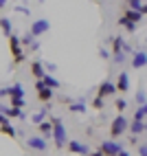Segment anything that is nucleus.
Here are the masks:
<instances>
[{
	"instance_id": "obj_1",
	"label": "nucleus",
	"mask_w": 147,
	"mask_h": 156,
	"mask_svg": "<svg viewBox=\"0 0 147 156\" xmlns=\"http://www.w3.org/2000/svg\"><path fill=\"white\" fill-rule=\"evenodd\" d=\"M9 51H11V55H13V64H22V62L26 59V53L22 51V42H20V37L18 35H9Z\"/></svg>"
},
{
	"instance_id": "obj_15",
	"label": "nucleus",
	"mask_w": 147,
	"mask_h": 156,
	"mask_svg": "<svg viewBox=\"0 0 147 156\" xmlns=\"http://www.w3.org/2000/svg\"><path fill=\"white\" fill-rule=\"evenodd\" d=\"M119 27H123L125 31H128V33H134V31L138 29V24L132 22V20H130L128 16H121V18H119Z\"/></svg>"
},
{
	"instance_id": "obj_19",
	"label": "nucleus",
	"mask_w": 147,
	"mask_h": 156,
	"mask_svg": "<svg viewBox=\"0 0 147 156\" xmlns=\"http://www.w3.org/2000/svg\"><path fill=\"white\" fill-rule=\"evenodd\" d=\"M42 81H44V86L53 88V90H57V88H59V81H57V79L53 77V75H48V73H46L44 77H42Z\"/></svg>"
},
{
	"instance_id": "obj_38",
	"label": "nucleus",
	"mask_w": 147,
	"mask_h": 156,
	"mask_svg": "<svg viewBox=\"0 0 147 156\" xmlns=\"http://www.w3.org/2000/svg\"><path fill=\"white\" fill-rule=\"evenodd\" d=\"M145 132H147V117H145Z\"/></svg>"
},
{
	"instance_id": "obj_24",
	"label": "nucleus",
	"mask_w": 147,
	"mask_h": 156,
	"mask_svg": "<svg viewBox=\"0 0 147 156\" xmlns=\"http://www.w3.org/2000/svg\"><path fill=\"white\" fill-rule=\"evenodd\" d=\"M92 108L94 110H103V108H106V97H94V101H92Z\"/></svg>"
},
{
	"instance_id": "obj_12",
	"label": "nucleus",
	"mask_w": 147,
	"mask_h": 156,
	"mask_svg": "<svg viewBox=\"0 0 147 156\" xmlns=\"http://www.w3.org/2000/svg\"><path fill=\"white\" fill-rule=\"evenodd\" d=\"M132 66H134V68H145V66H147V53H145V51H136V53H134Z\"/></svg>"
},
{
	"instance_id": "obj_20",
	"label": "nucleus",
	"mask_w": 147,
	"mask_h": 156,
	"mask_svg": "<svg viewBox=\"0 0 147 156\" xmlns=\"http://www.w3.org/2000/svg\"><path fill=\"white\" fill-rule=\"evenodd\" d=\"M0 29H2V33L9 37L11 35V20L9 18H0Z\"/></svg>"
},
{
	"instance_id": "obj_16",
	"label": "nucleus",
	"mask_w": 147,
	"mask_h": 156,
	"mask_svg": "<svg viewBox=\"0 0 147 156\" xmlns=\"http://www.w3.org/2000/svg\"><path fill=\"white\" fill-rule=\"evenodd\" d=\"M128 130L132 132V134H136V136H138V134H143L145 132V121H138V119H134L130 126H128Z\"/></svg>"
},
{
	"instance_id": "obj_21",
	"label": "nucleus",
	"mask_w": 147,
	"mask_h": 156,
	"mask_svg": "<svg viewBox=\"0 0 147 156\" xmlns=\"http://www.w3.org/2000/svg\"><path fill=\"white\" fill-rule=\"evenodd\" d=\"M145 117H147V103H141V106L136 108V112H134V119L145 121Z\"/></svg>"
},
{
	"instance_id": "obj_36",
	"label": "nucleus",
	"mask_w": 147,
	"mask_h": 156,
	"mask_svg": "<svg viewBox=\"0 0 147 156\" xmlns=\"http://www.w3.org/2000/svg\"><path fill=\"white\" fill-rule=\"evenodd\" d=\"M16 9H18V11H20V13H24V16L29 13V9H26V7H20V5H16Z\"/></svg>"
},
{
	"instance_id": "obj_37",
	"label": "nucleus",
	"mask_w": 147,
	"mask_h": 156,
	"mask_svg": "<svg viewBox=\"0 0 147 156\" xmlns=\"http://www.w3.org/2000/svg\"><path fill=\"white\" fill-rule=\"evenodd\" d=\"M141 13H143V16H147V5H141Z\"/></svg>"
},
{
	"instance_id": "obj_4",
	"label": "nucleus",
	"mask_w": 147,
	"mask_h": 156,
	"mask_svg": "<svg viewBox=\"0 0 147 156\" xmlns=\"http://www.w3.org/2000/svg\"><path fill=\"white\" fill-rule=\"evenodd\" d=\"M128 126H130V123H128V119H125L123 114H119V117L112 121V128H110L112 139H119L121 134H125V132H128Z\"/></svg>"
},
{
	"instance_id": "obj_32",
	"label": "nucleus",
	"mask_w": 147,
	"mask_h": 156,
	"mask_svg": "<svg viewBox=\"0 0 147 156\" xmlns=\"http://www.w3.org/2000/svg\"><path fill=\"white\" fill-rule=\"evenodd\" d=\"M2 123H9V117H7L2 110H0V126H2Z\"/></svg>"
},
{
	"instance_id": "obj_35",
	"label": "nucleus",
	"mask_w": 147,
	"mask_h": 156,
	"mask_svg": "<svg viewBox=\"0 0 147 156\" xmlns=\"http://www.w3.org/2000/svg\"><path fill=\"white\" fill-rule=\"evenodd\" d=\"M138 154H141V156H147V145H141V147H138Z\"/></svg>"
},
{
	"instance_id": "obj_23",
	"label": "nucleus",
	"mask_w": 147,
	"mask_h": 156,
	"mask_svg": "<svg viewBox=\"0 0 147 156\" xmlns=\"http://www.w3.org/2000/svg\"><path fill=\"white\" fill-rule=\"evenodd\" d=\"M0 132L7 134V136H11V139H16V128H11V123H2V126H0Z\"/></svg>"
},
{
	"instance_id": "obj_30",
	"label": "nucleus",
	"mask_w": 147,
	"mask_h": 156,
	"mask_svg": "<svg viewBox=\"0 0 147 156\" xmlns=\"http://www.w3.org/2000/svg\"><path fill=\"white\" fill-rule=\"evenodd\" d=\"M20 42H22L24 46H31V42H33V35H31V33H29L26 37H22V40H20Z\"/></svg>"
},
{
	"instance_id": "obj_13",
	"label": "nucleus",
	"mask_w": 147,
	"mask_h": 156,
	"mask_svg": "<svg viewBox=\"0 0 147 156\" xmlns=\"http://www.w3.org/2000/svg\"><path fill=\"white\" fill-rule=\"evenodd\" d=\"M31 75H33L35 79H42L46 75V68H44V64H42V62H31Z\"/></svg>"
},
{
	"instance_id": "obj_10",
	"label": "nucleus",
	"mask_w": 147,
	"mask_h": 156,
	"mask_svg": "<svg viewBox=\"0 0 147 156\" xmlns=\"http://www.w3.org/2000/svg\"><path fill=\"white\" fill-rule=\"evenodd\" d=\"M66 147L72 154H90V147H88V145H83V143H79V141H68Z\"/></svg>"
},
{
	"instance_id": "obj_5",
	"label": "nucleus",
	"mask_w": 147,
	"mask_h": 156,
	"mask_svg": "<svg viewBox=\"0 0 147 156\" xmlns=\"http://www.w3.org/2000/svg\"><path fill=\"white\" fill-rule=\"evenodd\" d=\"M35 90H37V99L44 101V103H48L51 99L55 97V90L48 88V86H44V81H42V79H35Z\"/></svg>"
},
{
	"instance_id": "obj_17",
	"label": "nucleus",
	"mask_w": 147,
	"mask_h": 156,
	"mask_svg": "<svg viewBox=\"0 0 147 156\" xmlns=\"http://www.w3.org/2000/svg\"><path fill=\"white\" fill-rule=\"evenodd\" d=\"M123 16H128V18L132 20V22H136V24H138V22H143V13L138 11V9H130V7H128Z\"/></svg>"
},
{
	"instance_id": "obj_7",
	"label": "nucleus",
	"mask_w": 147,
	"mask_h": 156,
	"mask_svg": "<svg viewBox=\"0 0 147 156\" xmlns=\"http://www.w3.org/2000/svg\"><path fill=\"white\" fill-rule=\"evenodd\" d=\"M26 145H29V150H33V152H46V147H48L44 136H31L26 141Z\"/></svg>"
},
{
	"instance_id": "obj_3",
	"label": "nucleus",
	"mask_w": 147,
	"mask_h": 156,
	"mask_svg": "<svg viewBox=\"0 0 147 156\" xmlns=\"http://www.w3.org/2000/svg\"><path fill=\"white\" fill-rule=\"evenodd\" d=\"M97 154H128V150L121 147V143L117 141H103L97 147Z\"/></svg>"
},
{
	"instance_id": "obj_26",
	"label": "nucleus",
	"mask_w": 147,
	"mask_h": 156,
	"mask_svg": "<svg viewBox=\"0 0 147 156\" xmlns=\"http://www.w3.org/2000/svg\"><path fill=\"white\" fill-rule=\"evenodd\" d=\"M11 106H13V108H24V97H16V95H11Z\"/></svg>"
},
{
	"instance_id": "obj_8",
	"label": "nucleus",
	"mask_w": 147,
	"mask_h": 156,
	"mask_svg": "<svg viewBox=\"0 0 147 156\" xmlns=\"http://www.w3.org/2000/svg\"><path fill=\"white\" fill-rule=\"evenodd\" d=\"M97 95H99V97H112V95H117V84H112L110 79L101 81V84H99V90H97Z\"/></svg>"
},
{
	"instance_id": "obj_11",
	"label": "nucleus",
	"mask_w": 147,
	"mask_h": 156,
	"mask_svg": "<svg viewBox=\"0 0 147 156\" xmlns=\"http://www.w3.org/2000/svg\"><path fill=\"white\" fill-rule=\"evenodd\" d=\"M130 90V77H128V73H121V75L117 77V92H128Z\"/></svg>"
},
{
	"instance_id": "obj_25",
	"label": "nucleus",
	"mask_w": 147,
	"mask_h": 156,
	"mask_svg": "<svg viewBox=\"0 0 147 156\" xmlns=\"http://www.w3.org/2000/svg\"><path fill=\"white\" fill-rule=\"evenodd\" d=\"M46 112H48V108H42L40 112H35V114H33V123H40V121H44V119H46Z\"/></svg>"
},
{
	"instance_id": "obj_14",
	"label": "nucleus",
	"mask_w": 147,
	"mask_h": 156,
	"mask_svg": "<svg viewBox=\"0 0 147 156\" xmlns=\"http://www.w3.org/2000/svg\"><path fill=\"white\" fill-rule=\"evenodd\" d=\"M37 126H40V134H42L44 139H51V136H53V121H40Z\"/></svg>"
},
{
	"instance_id": "obj_2",
	"label": "nucleus",
	"mask_w": 147,
	"mask_h": 156,
	"mask_svg": "<svg viewBox=\"0 0 147 156\" xmlns=\"http://www.w3.org/2000/svg\"><path fill=\"white\" fill-rule=\"evenodd\" d=\"M53 121V141H55V147H66V128H64V123H61V119H51Z\"/></svg>"
},
{
	"instance_id": "obj_22",
	"label": "nucleus",
	"mask_w": 147,
	"mask_h": 156,
	"mask_svg": "<svg viewBox=\"0 0 147 156\" xmlns=\"http://www.w3.org/2000/svg\"><path fill=\"white\" fill-rule=\"evenodd\" d=\"M11 95H16V97H24V88H22V84H13L11 88H9V97Z\"/></svg>"
},
{
	"instance_id": "obj_9",
	"label": "nucleus",
	"mask_w": 147,
	"mask_h": 156,
	"mask_svg": "<svg viewBox=\"0 0 147 156\" xmlns=\"http://www.w3.org/2000/svg\"><path fill=\"white\" fill-rule=\"evenodd\" d=\"M110 42H112V53H130V46L125 44V40L121 37V35H114V37H110Z\"/></svg>"
},
{
	"instance_id": "obj_33",
	"label": "nucleus",
	"mask_w": 147,
	"mask_h": 156,
	"mask_svg": "<svg viewBox=\"0 0 147 156\" xmlns=\"http://www.w3.org/2000/svg\"><path fill=\"white\" fill-rule=\"evenodd\" d=\"M44 68H46L48 73H55V70H57V66H55V64H44Z\"/></svg>"
},
{
	"instance_id": "obj_31",
	"label": "nucleus",
	"mask_w": 147,
	"mask_h": 156,
	"mask_svg": "<svg viewBox=\"0 0 147 156\" xmlns=\"http://www.w3.org/2000/svg\"><path fill=\"white\" fill-rule=\"evenodd\" d=\"M136 103H147V99H145L143 92H138V95H136Z\"/></svg>"
},
{
	"instance_id": "obj_27",
	"label": "nucleus",
	"mask_w": 147,
	"mask_h": 156,
	"mask_svg": "<svg viewBox=\"0 0 147 156\" xmlns=\"http://www.w3.org/2000/svg\"><path fill=\"white\" fill-rule=\"evenodd\" d=\"M125 2H128V7H130V9H138V11H141L143 0H125Z\"/></svg>"
},
{
	"instance_id": "obj_18",
	"label": "nucleus",
	"mask_w": 147,
	"mask_h": 156,
	"mask_svg": "<svg viewBox=\"0 0 147 156\" xmlns=\"http://www.w3.org/2000/svg\"><path fill=\"white\" fill-rule=\"evenodd\" d=\"M68 110L70 112H86V101H83V99H77L75 103H68Z\"/></svg>"
},
{
	"instance_id": "obj_28",
	"label": "nucleus",
	"mask_w": 147,
	"mask_h": 156,
	"mask_svg": "<svg viewBox=\"0 0 147 156\" xmlns=\"http://www.w3.org/2000/svg\"><path fill=\"white\" fill-rule=\"evenodd\" d=\"M114 106H117L119 112H123L125 108H128V101H125V99H117V103H114Z\"/></svg>"
},
{
	"instance_id": "obj_29",
	"label": "nucleus",
	"mask_w": 147,
	"mask_h": 156,
	"mask_svg": "<svg viewBox=\"0 0 147 156\" xmlns=\"http://www.w3.org/2000/svg\"><path fill=\"white\" fill-rule=\"evenodd\" d=\"M112 57H114V64H123L125 62V53H114Z\"/></svg>"
},
{
	"instance_id": "obj_34",
	"label": "nucleus",
	"mask_w": 147,
	"mask_h": 156,
	"mask_svg": "<svg viewBox=\"0 0 147 156\" xmlns=\"http://www.w3.org/2000/svg\"><path fill=\"white\" fill-rule=\"evenodd\" d=\"M99 55H101L103 59H110V53H108V51H106V48H101V51H99Z\"/></svg>"
},
{
	"instance_id": "obj_39",
	"label": "nucleus",
	"mask_w": 147,
	"mask_h": 156,
	"mask_svg": "<svg viewBox=\"0 0 147 156\" xmlns=\"http://www.w3.org/2000/svg\"><path fill=\"white\" fill-rule=\"evenodd\" d=\"M40 2H44V0H40Z\"/></svg>"
},
{
	"instance_id": "obj_6",
	"label": "nucleus",
	"mask_w": 147,
	"mask_h": 156,
	"mask_svg": "<svg viewBox=\"0 0 147 156\" xmlns=\"http://www.w3.org/2000/svg\"><path fill=\"white\" fill-rule=\"evenodd\" d=\"M48 29H51V22H48V20H35V22L31 24V35H33V37H40V35H44Z\"/></svg>"
}]
</instances>
